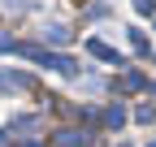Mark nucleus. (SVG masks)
<instances>
[{"instance_id":"f257e3e1","label":"nucleus","mask_w":156,"mask_h":147,"mask_svg":"<svg viewBox=\"0 0 156 147\" xmlns=\"http://www.w3.org/2000/svg\"><path fill=\"white\" fill-rule=\"evenodd\" d=\"M87 52H91V56H100V61H108V65H122V56H117L104 39H87Z\"/></svg>"},{"instance_id":"f03ea898","label":"nucleus","mask_w":156,"mask_h":147,"mask_svg":"<svg viewBox=\"0 0 156 147\" xmlns=\"http://www.w3.org/2000/svg\"><path fill=\"white\" fill-rule=\"evenodd\" d=\"M30 78L26 74H0V91H26Z\"/></svg>"},{"instance_id":"7ed1b4c3","label":"nucleus","mask_w":156,"mask_h":147,"mask_svg":"<svg viewBox=\"0 0 156 147\" xmlns=\"http://www.w3.org/2000/svg\"><path fill=\"white\" fill-rule=\"evenodd\" d=\"M44 39H48V43H65V39H69V30H65L61 22H52V26L44 30Z\"/></svg>"},{"instance_id":"20e7f679","label":"nucleus","mask_w":156,"mask_h":147,"mask_svg":"<svg viewBox=\"0 0 156 147\" xmlns=\"http://www.w3.org/2000/svg\"><path fill=\"white\" fill-rule=\"evenodd\" d=\"M126 121V108L122 104H113V108H104V125H113V130H117V125H122Z\"/></svg>"},{"instance_id":"39448f33","label":"nucleus","mask_w":156,"mask_h":147,"mask_svg":"<svg viewBox=\"0 0 156 147\" xmlns=\"http://www.w3.org/2000/svg\"><path fill=\"white\" fill-rule=\"evenodd\" d=\"M56 138H61V147H74V143H83V134H78V130H61Z\"/></svg>"},{"instance_id":"423d86ee","label":"nucleus","mask_w":156,"mask_h":147,"mask_svg":"<svg viewBox=\"0 0 156 147\" xmlns=\"http://www.w3.org/2000/svg\"><path fill=\"white\" fill-rule=\"evenodd\" d=\"M139 87H143L139 74H126V78H122V91H139Z\"/></svg>"},{"instance_id":"0eeeda50","label":"nucleus","mask_w":156,"mask_h":147,"mask_svg":"<svg viewBox=\"0 0 156 147\" xmlns=\"http://www.w3.org/2000/svg\"><path fill=\"white\" fill-rule=\"evenodd\" d=\"M134 9L139 13H156V0H134Z\"/></svg>"},{"instance_id":"6e6552de","label":"nucleus","mask_w":156,"mask_h":147,"mask_svg":"<svg viewBox=\"0 0 156 147\" xmlns=\"http://www.w3.org/2000/svg\"><path fill=\"white\" fill-rule=\"evenodd\" d=\"M30 147H39V143H30Z\"/></svg>"},{"instance_id":"1a4fd4ad","label":"nucleus","mask_w":156,"mask_h":147,"mask_svg":"<svg viewBox=\"0 0 156 147\" xmlns=\"http://www.w3.org/2000/svg\"><path fill=\"white\" fill-rule=\"evenodd\" d=\"M122 147H130V143H122Z\"/></svg>"},{"instance_id":"9d476101","label":"nucleus","mask_w":156,"mask_h":147,"mask_svg":"<svg viewBox=\"0 0 156 147\" xmlns=\"http://www.w3.org/2000/svg\"><path fill=\"white\" fill-rule=\"evenodd\" d=\"M152 147H156V143H152Z\"/></svg>"}]
</instances>
